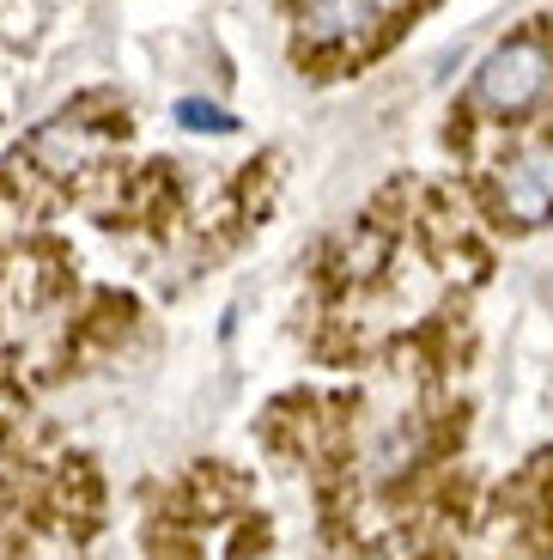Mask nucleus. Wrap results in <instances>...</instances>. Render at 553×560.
Here are the masks:
<instances>
[{"label":"nucleus","mask_w":553,"mask_h":560,"mask_svg":"<svg viewBox=\"0 0 553 560\" xmlns=\"http://www.w3.org/2000/svg\"><path fill=\"white\" fill-rule=\"evenodd\" d=\"M548 85H553L548 43L517 37V43H505V49H493V56L481 61V73H474V104L493 110V116H523L529 104L548 98Z\"/></svg>","instance_id":"obj_1"},{"label":"nucleus","mask_w":553,"mask_h":560,"mask_svg":"<svg viewBox=\"0 0 553 560\" xmlns=\"http://www.w3.org/2000/svg\"><path fill=\"white\" fill-rule=\"evenodd\" d=\"M498 213L511 225H541L553 213V140H536L498 165Z\"/></svg>","instance_id":"obj_2"},{"label":"nucleus","mask_w":553,"mask_h":560,"mask_svg":"<svg viewBox=\"0 0 553 560\" xmlns=\"http://www.w3.org/2000/svg\"><path fill=\"white\" fill-rule=\"evenodd\" d=\"M389 0H305V31L317 43H353L384 19Z\"/></svg>","instance_id":"obj_3"},{"label":"nucleus","mask_w":553,"mask_h":560,"mask_svg":"<svg viewBox=\"0 0 553 560\" xmlns=\"http://www.w3.org/2000/svg\"><path fill=\"white\" fill-rule=\"evenodd\" d=\"M177 116H183L189 128H232V116H225V110H213V104H201V98H189Z\"/></svg>","instance_id":"obj_4"}]
</instances>
